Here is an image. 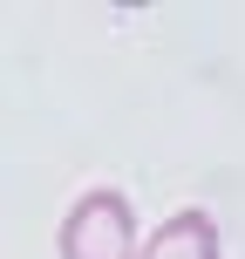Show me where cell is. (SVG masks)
Wrapping results in <instances>:
<instances>
[{
    "label": "cell",
    "instance_id": "6da1fadb",
    "mask_svg": "<svg viewBox=\"0 0 245 259\" xmlns=\"http://www.w3.org/2000/svg\"><path fill=\"white\" fill-rule=\"evenodd\" d=\"M129 246H136V219L123 191H89L62 219V259H129Z\"/></svg>",
    "mask_w": 245,
    "mask_h": 259
},
{
    "label": "cell",
    "instance_id": "7a4b0ae2",
    "mask_svg": "<svg viewBox=\"0 0 245 259\" xmlns=\"http://www.w3.org/2000/svg\"><path fill=\"white\" fill-rule=\"evenodd\" d=\"M143 259H225L218 252V225H211L205 211H177V219H164L150 232Z\"/></svg>",
    "mask_w": 245,
    "mask_h": 259
}]
</instances>
